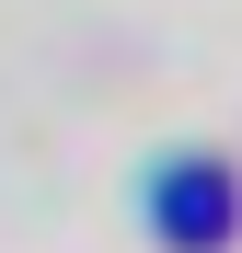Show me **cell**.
<instances>
[{"instance_id": "obj_1", "label": "cell", "mask_w": 242, "mask_h": 253, "mask_svg": "<svg viewBox=\"0 0 242 253\" xmlns=\"http://www.w3.org/2000/svg\"><path fill=\"white\" fill-rule=\"evenodd\" d=\"M161 196H173V207H161V230H173V242H219V173H173Z\"/></svg>"}]
</instances>
